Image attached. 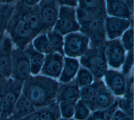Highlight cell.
Wrapping results in <instances>:
<instances>
[{
	"label": "cell",
	"mask_w": 134,
	"mask_h": 120,
	"mask_svg": "<svg viewBox=\"0 0 134 120\" xmlns=\"http://www.w3.org/2000/svg\"><path fill=\"white\" fill-rule=\"evenodd\" d=\"M59 85L49 77L30 75L23 83L21 92L36 108L41 109L56 101Z\"/></svg>",
	"instance_id": "obj_1"
},
{
	"label": "cell",
	"mask_w": 134,
	"mask_h": 120,
	"mask_svg": "<svg viewBox=\"0 0 134 120\" xmlns=\"http://www.w3.org/2000/svg\"><path fill=\"white\" fill-rule=\"evenodd\" d=\"M77 21L80 26V31L90 40V47L104 45L106 41L105 19L107 17L85 13L76 9Z\"/></svg>",
	"instance_id": "obj_2"
},
{
	"label": "cell",
	"mask_w": 134,
	"mask_h": 120,
	"mask_svg": "<svg viewBox=\"0 0 134 120\" xmlns=\"http://www.w3.org/2000/svg\"><path fill=\"white\" fill-rule=\"evenodd\" d=\"M5 32L13 45L23 50L36 37L15 9L8 22Z\"/></svg>",
	"instance_id": "obj_3"
},
{
	"label": "cell",
	"mask_w": 134,
	"mask_h": 120,
	"mask_svg": "<svg viewBox=\"0 0 134 120\" xmlns=\"http://www.w3.org/2000/svg\"><path fill=\"white\" fill-rule=\"evenodd\" d=\"M80 62L83 67L92 73L94 80L101 79L107 70L104 45L88 48L81 56Z\"/></svg>",
	"instance_id": "obj_4"
},
{
	"label": "cell",
	"mask_w": 134,
	"mask_h": 120,
	"mask_svg": "<svg viewBox=\"0 0 134 120\" xmlns=\"http://www.w3.org/2000/svg\"><path fill=\"white\" fill-rule=\"evenodd\" d=\"M30 74V65L28 56L23 49L13 45L11 53L10 77L24 82Z\"/></svg>",
	"instance_id": "obj_5"
},
{
	"label": "cell",
	"mask_w": 134,
	"mask_h": 120,
	"mask_svg": "<svg viewBox=\"0 0 134 120\" xmlns=\"http://www.w3.org/2000/svg\"><path fill=\"white\" fill-rule=\"evenodd\" d=\"M23 83L10 77L8 78L1 106L0 119H7L12 114L17 100L21 93Z\"/></svg>",
	"instance_id": "obj_6"
},
{
	"label": "cell",
	"mask_w": 134,
	"mask_h": 120,
	"mask_svg": "<svg viewBox=\"0 0 134 120\" xmlns=\"http://www.w3.org/2000/svg\"><path fill=\"white\" fill-rule=\"evenodd\" d=\"M53 29L63 35L80 31V26L77 20L75 8L60 6L58 18Z\"/></svg>",
	"instance_id": "obj_7"
},
{
	"label": "cell",
	"mask_w": 134,
	"mask_h": 120,
	"mask_svg": "<svg viewBox=\"0 0 134 120\" xmlns=\"http://www.w3.org/2000/svg\"><path fill=\"white\" fill-rule=\"evenodd\" d=\"M15 9L36 36L43 33V27L38 4L30 6L25 4L21 0H18L15 4Z\"/></svg>",
	"instance_id": "obj_8"
},
{
	"label": "cell",
	"mask_w": 134,
	"mask_h": 120,
	"mask_svg": "<svg viewBox=\"0 0 134 120\" xmlns=\"http://www.w3.org/2000/svg\"><path fill=\"white\" fill-rule=\"evenodd\" d=\"M89 43V38L82 32L70 33L64 38V53L70 57H81L88 50Z\"/></svg>",
	"instance_id": "obj_9"
},
{
	"label": "cell",
	"mask_w": 134,
	"mask_h": 120,
	"mask_svg": "<svg viewBox=\"0 0 134 120\" xmlns=\"http://www.w3.org/2000/svg\"><path fill=\"white\" fill-rule=\"evenodd\" d=\"M43 33L52 30L57 21L60 6L55 0H41L38 4Z\"/></svg>",
	"instance_id": "obj_10"
},
{
	"label": "cell",
	"mask_w": 134,
	"mask_h": 120,
	"mask_svg": "<svg viewBox=\"0 0 134 120\" xmlns=\"http://www.w3.org/2000/svg\"><path fill=\"white\" fill-rule=\"evenodd\" d=\"M104 47L107 64L113 68H119L123 64L125 57V50L120 40L117 38L106 41Z\"/></svg>",
	"instance_id": "obj_11"
},
{
	"label": "cell",
	"mask_w": 134,
	"mask_h": 120,
	"mask_svg": "<svg viewBox=\"0 0 134 120\" xmlns=\"http://www.w3.org/2000/svg\"><path fill=\"white\" fill-rule=\"evenodd\" d=\"M130 27H133V19L107 16L105 19L106 35L109 40L119 38Z\"/></svg>",
	"instance_id": "obj_12"
},
{
	"label": "cell",
	"mask_w": 134,
	"mask_h": 120,
	"mask_svg": "<svg viewBox=\"0 0 134 120\" xmlns=\"http://www.w3.org/2000/svg\"><path fill=\"white\" fill-rule=\"evenodd\" d=\"M13 43L8 36L0 43V78H9L11 73V53Z\"/></svg>",
	"instance_id": "obj_13"
},
{
	"label": "cell",
	"mask_w": 134,
	"mask_h": 120,
	"mask_svg": "<svg viewBox=\"0 0 134 120\" xmlns=\"http://www.w3.org/2000/svg\"><path fill=\"white\" fill-rule=\"evenodd\" d=\"M64 63L63 56L59 53H52L47 54L41 68L42 75L51 78L60 77Z\"/></svg>",
	"instance_id": "obj_14"
},
{
	"label": "cell",
	"mask_w": 134,
	"mask_h": 120,
	"mask_svg": "<svg viewBox=\"0 0 134 120\" xmlns=\"http://www.w3.org/2000/svg\"><path fill=\"white\" fill-rule=\"evenodd\" d=\"M107 88L117 96L124 95L126 88V78L121 73L115 70H107L104 75Z\"/></svg>",
	"instance_id": "obj_15"
},
{
	"label": "cell",
	"mask_w": 134,
	"mask_h": 120,
	"mask_svg": "<svg viewBox=\"0 0 134 120\" xmlns=\"http://www.w3.org/2000/svg\"><path fill=\"white\" fill-rule=\"evenodd\" d=\"M80 88L75 79H73L66 83H60L56 94L57 103L67 101L76 103L80 99Z\"/></svg>",
	"instance_id": "obj_16"
},
{
	"label": "cell",
	"mask_w": 134,
	"mask_h": 120,
	"mask_svg": "<svg viewBox=\"0 0 134 120\" xmlns=\"http://www.w3.org/2000/svg\"><path fill=\"white\" fill-rule=\"evenodd\" d=\"M36 107L21 92L15 104L12 114L7 119H21L35 111Z\"/></svg>",
	"instance_id": "obj_17"
},
{
	"label": "cell",
	"mask_w": 134,
	"mask_h": 120,
	"mask_svg": "<svg viewBox=\"0 0 134 120\" xmlns=\"http://www.w3.org/2000/svg\"><path fill=\"white\" fill-rule=\"evenodd\" d=\"M106 11L109 16L125 19H133L131 13L123 0H105Z\"/></svg>",
	"instance_id": "obj_18"
},
{
	"label": "cell",
	"mask_w": 134,
	"mask_h": 120,
	"mask_svg": "<svg viewBox=\"0 0 134 120\" xmlns=\"http://www.w3.org/2000/svg\"><path fill=\"white\" fill-rule=\"evenodd\" d=\"M76 9L89 14L107 16L105 0H79Z\"/></svg>",
	"instance_id": "obj_19"
},
{
	"label": "cell",
	"mask_w": 134,
	"mask_h": 120,
	"mask_svg": "<svg viewBox=\"0 0 134 120\" xmlns=\"http://www.w3.org/2000/svg\"><path fill=\"white\" fill-rule=\"evenodd\" d=\"M104 83L102 80H95L93 82L82 87L80 89V98L91 111H94V100L99 88Z\"/></svg>",
	"instance_id": "obj_20"
},
{
	"label": "cell",
	"mask_w": 134,
	"mask_h": 120,
	"mask_svg": "<svg viewBox=\"0 0 134 120\" xmlns=\"http://www.w3.org/2000/svg\"><path fill=\"white\" fill-rule=\"evenodd\" d=\"M115 101L111 91L103 84L99 89L93 102L94 111L103 110L110 106Z\"/></svg>",
	"instance_id": "obj_21"
},
{
	"label": "cell",
	"mask_w": 134,
	"mask_h": 120,
	"mask_svg": "<svg viewBox=\"0 0 134 120\" xmlns=\"http://www.w3.org/2000/svg\"><path fill=\"white\" fill-rule=\"evenodd\" d=\"M24 51L29 60L31 74L36 75L40 72L43 65L45 57L44 54L36 50L31 43L28 44Z\"/></svg>",
	"instance_id": "obj_22"
},
{
	"label": "cell",
	"mask_w": 134,
	"mask_h": 120,
	"mask_svg": "<svg viewBox=\"0 0 134 120\" xmlns=\"http://www.w3.org/2000/svg\"><path fill=\"white\" fill-rule=\"evenodd\" d=\"M79 68V63L76 59L65 57L61 73L59 78L61 83H66L72 80L75 76Z\"/></svg>",
	"instance_id": "obj_23"
},
{
	"label": "cell",
	"mask_w": 134,
	"mask_h": 120,
	"mask_svg": "<svg viewBox=\"0 0 134 120\" xmlns=\"http://www.w3.org/2000/svg\"><path fill=\"white\" fill-rule=\"evenodd\" d=\"M15 7L14 4L0 5V43L5 35L8 22L14 13Z\"/></svg>",
	"instance_id": "obj_24"
},
{
	"label": "cell",
	"mask_w": 134,
	"mask_h": 120,
	"mask_svg": "<svg viewBox=\"0 0 134 120\" xmlns=\"http://www.w3.org/2000/svg\"><path fill=\"white\" fill-rule=\"evenodd\" d=\"M46 35L53 51L64 56V38L63 35L53 29L47 32Z\"/></svg>",
	"instance_id": "obj_25"
},
{
	"label": "cell",
	"mask_w": 134,
	"mask_h": 120,
	"mask_svg": "<svg viewBox=\"0 0 134 120\" xmlns=\"http://www.w3.org/2000/svg\"><path fill=\"white\" fill-rule=\"evenodd\" d=\"M32 45L36 50L42 54L47 55L54 52L45 33H42L39 35L36 36L33 39Z\"/></svg>",
	"instance_id": "obj_26"
},
{
	"label": "cell",
	"mask_w": 134,
	"mask_h": 120,
	"mask_svg": "<svg viewBox=\"0 0 134 120\" xmlns=\"http://www.w3.org/2000/svg\"><path fill=\"white\" fill-rule=\"evenodd\" d=\"M39 109L40 119H58L61 116L59 104L55 102Z\"/></svg>",
	"instance_id": "obj_27"
},
{
	"label": "cell",
	"mask_w": 134,
	"mask_h": 120,
	"mask_svg": "<svg viewBox=\"0 0 134 120\" xmlns=\"http://www.w3.org/2000/svg\"><path fill=\"white\" fill-rule=\"evenodd\" d=\"M118 104L116 99L115 102L108 107L103 110H95L91 115H89L87 117L90 119H111V118L118 109Z\"/></svg>",
	"instance_id": "obj_28"
},
{
	"label": "cell",
	"mask_w": 134,
	"mask_h": 120,
	"mask_svg": "<svg viewBox=\"0 0 134 120\" xmlns=\"http://www.w3.org/2000/svg\"><path fill=\"white\" fill-rule=\"evenodd\" d=\"M76 74V78L75 79L79 88L90 85L94 80V76L92 73L84 67H80Z\"/></svg>",
	"instance_id": "obj_29"
},
{
	"label": "cell",
	"mask_w": 134,
	"mask_h": 120,
	"mask_svg": "<svg viewBox=\"0 0 134 120\" xmlns=\"http://www.w3.org/2000/svg\"><path fill=\"white\" fill-rule=\"evenodd\" d=\"M118 107L133 119V100L126 98H118L116 99Z\"/></svg>",
	"instance_id": "obj_30"
},
{
	"label": "cell",
	"mask_w": 134,
	"mask_h": 120,
	"mask_svg": "<svg viewBox=\"0 0 134 120\" xmlns=\"http://www.w3.org/2000/svg\"><path fill=\"white\" fill-rule=\"evenodd\" d=\"M90 114V110L81 100H78L74 106V118L77 119L87 118Z\"/></svg>",
	"instance_id": "obj_31"
},
{
	"label": "cell",
	"mask_w": 134,
	"mask_h": 120,
	"mask_svg": "<svg viewBox=\"0 0 134 120\" xmlns=\"http://www.w3.org/2000/svg\"><path fill=\"white\" fill-rule=\"evenodd\" d=\"M121 44L125 50L129 51L133 49V29L130 27L122 34Z\"/></svg>",
	"instance_id": "obj_32"
},
{
	"label": "cell",
	"mask_w": 134,
	"mask_h": 120,
	"mask_svg": "<svg viewBox=\"0 0 134 120\" xmlns=\"http://www.w3.org/2000/svg\"><path fill=\"white\" fill-rule=\"evenodd\" d=\"M61 115L64 118H71L74 115L75 103L67 101H61L59 103Z\"/></svg>",
	"instance_id": "obj_33"
},
{
	"label": "cell",
	"mask_w": 134,
	"mask_h": 120,
	"mask_svg": "<svg viewBox=\"0 0 134 120\" xmlns=\"http://www.w3.org/2000/svg\"><path fill=\"white\" fill-rule=\"evenodd\" d=\"M127 55L125 56L123 62L121 73L125 76H128L130 71L132 70L133 65V49L128 51Z\"/></svg>",
	"instance_id": "obj_34"
},
{
	"label": "cell",
	"mask_w": 134,
	"mask_h": 120,
	"mask_svg": "<svg viewBox=\"0 0 134 120\" xmlns=\"http://www.w3.org/2000/svg\"><path fill=\"white\" fill-rule=\"evenodd\" d=\"M126 88L124 97L133 100V76L132 74L128 78L126 79Z\"/></svg>",
	"instance_id": "obj_35"
},
{
	"label": "cell",
	"mask_w": 134,
	"mask_h": 120,
	"mask_svg": "<svg viewBox=\"0 0 134 120\" xmlns=\"http://www.w3.org/2000/svg\"><path fill=\"white\" fill-rule=\"evenodd\" d=\"M111 119H131V117L121 110H117L114 113Z\"/></svg>",
	"instance_id": "obj_36"
},
{
	"label": "cell",
	"mask_w": 134,
	"mask_h": 120,
	"mask_svg": "<svg viewBox=\"0 0 134 120\" xmlns=\"http://www.w3.org/2000/svg\"><path fill=\"white\" fill-rule=\"evenodd\" d=\"M59 6H67L76 7L79 0H55Z\"/></svg>",
	"instance_id": "obj_37"
},
{
	"label": "cell",
	"mask_w": 134,
	"mask_h": 120,
	"mask_svg": "<svg viewBox=\"0 0 134 120\" xmlns=\"http://www.w3.org/2000/svg\"><path fill=\"white\" fill-rule=\"evenodd\" d=\"M8 78H0V110L2 102L7 86Z\"/></svg>",
	"instance_id": "obj_38"
},
{
	"label": "cell",
	"mask_w": 134,
	"mask_h": 120,
	"mask_svg": "<svg viewBox=\"0 0 134 120\" xmlns=\"http://www.w3.org/2000/svg\"><path fill=\"white\" fill-rule=\"evenodd\" d=\"M22 119H40V109L35 111L28 115L24 117Z\"/></svg>",
	"instance_id": "obj_39"
},
{
	"label": "cell",
	"mask_w": 134,
	"mask_h": 120,
	"mask_svg": "<svg viewBox=\"0 0 134 120\" xmlns=\"http://www.w3.org/2000/svg\"><path fill=\"white\" fill-rule=\"evenodd\" d=\"M131 14H133V0H123Z\"/></svg>",
	"instance_id": "obj_40"
},
{
	"label": "cell",
	"mask_w": 134,
	"mask_h": 120,
	"mask_svg": "<svg viewBox=\"0 0 134 120\" xmlns=\"http://www.w3.org/2000/svg\"><path fill=\"white\" fill-rule=\"evenodd\" d=\"M25 4L28 6H32L38 5L41 0H21Z\"/></svg>",
	"instance_id": "obj_41"
},
{
	"label": "cell",
	"mask_w": 134,
	"mask_h": 120,
	"mask_svg": "<svg viewBox=\"0 0 134 120\" xmlns=\"http://www.w3.org/2000/svg\"><path fill=\"white\" fill-rule=\"evenodd\" d=\"M18 1V0H0V5L14 4V3L17 2Z\"/></svg>",
	"instance_id": "obj_42"
}]
</instances>
